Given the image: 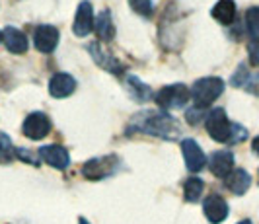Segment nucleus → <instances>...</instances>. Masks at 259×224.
Wrapping results in <instances>:
<instances>
[{"label": "nucleus", "mask_w": 259, "mask_h": 224, "mask_svg": "<svg viewBox=\"0 0 259 224\" xmlns=\"http://www.w3.org/2000/svg\"><path fill=\"white\" fill-rule=\"evenodd\" d=\"M127 132H141L148 137H156L162 141H178L182 139V125L176 117L164 109H144L133 115L127 125Z\"/></svg>", "instance_id": "obj_1"}, {"label": "nucleus", "mask_w": 259, "mask_h": 224, "mask_svg": "<svg viewBox=\"0 0 259 224\" xmlns=\"http://www.w3.org/2000/svg\"><path fill=\"white\" fill-rule=\"evenodd\" d=\"M205 127H207L208 137L222 145H238L247 139L246 127L232 123L222 107H214L208 111L205 117Z\"/></svg>", "instance_id": "obj_2"}, {"label": "nucleus", "mask_w": 259, "mask_h": 224, "mask_svg": "<svg viewBox=\"0 0 259 224\" xmlns=\"http://www.w3.org/2000/svg\"><path fill=\"white\" fill-rule=\"evenodd\" d=\"M224 92V82L219 76H205V78L195 80L191 86V100L195 102V107L205 109L212 102H217Z\"/></svg>", "instance_id": "obj_3"}, {"label": "nucleus", "mask_w": 259, "mask_h": 224, "mask_svg": "<svg viewBox=\"0 0 259 224\" xmlns=\"http://www.w3.org/2000/svg\"><path fill=\"white\" fill-rule=\"evenodd\" d=\"M121 166V160L117 154H107V156H98V158L88 160L82 166V175L90 182H102L113 175Z\"/></svg>", "instance_id": "obj_4"}, {"label": "nucleus", "mask_w": 259, "mask_h": 224, "mask_svg": "<svg viewBox=\"0 0 259 224\" xmlns=\"http://www.w3.org/2000/svg\"><path fill=\"white\" fill-rule=\"evenodd\" d=\"M189 98H191V90H189L185 84H169V86L160 88V90L154 94L156 104L162 107L164 111H169V109H183L185 104L189 102Z\"/></svg>", "instance_id": "obj_5"}, {"label": "nucleus", "mask_w": 259, "mask_h": 224, "mask_svg": "<svg viewBox=\"0 0 259 224\" xmlns=\"http://www.w3.org/2000/svg\"><path fill=\"white\" fill-rule=\"evenodd\" d=\"M53 129V123L47 113L43 111H33L29 113L26 119H24V125H22V131L26 135L27 139L31 141H41L45 139Z\"/></svg>", "instance_id": "obj_6"}, {"label": "nucleus", "mask_w": 259, "mask_h": 224, "mask_svg": "<svg viewBox=\"0 0 259 224\" xmlns=\"http://www.w3.org/2000/svg\"><path fill=\"white\" fill-rule=\"evenodd\" d=\"M182 156L185 162V168L191 173H197L207 166V156L195 139H183L182 141Z\"/></svg>", "instance_id": "obj_7"}, {"label": "nucleus", "mask_w": 259, "mask_h": 224, "mask_svg": "<svg viewBox=\"0 0 259 224\" xmlns=\"http://www.w3.org/2000/svg\"><path fill=\"white\" fill-rule=\"evenodd\" d=\"M228 203L226 199L212 193V195H207L203 199V214L207 216V220L210 224H221L228 218Z\"/></svg>", "instance_id": "obj_8"}, {"label": "nucleus", "mask_w": 259, "mask_h": 224, "mask_svg": "<svg viewBox=\"0 0 259 224\" xmlns=\"http://www.w3.org/2000/svg\"><path fill=\"white\" fill-rule=\"evenodd\" d=\"M39 160L45 162L47 166H51L55 170H66L70 164V154L65 146L61 145H47L41 146L37 150Z\"/></svg>", "instance_id": "obj_9"}, {"label": "nucleus", "mask_w": 259, "mask_h": 224, "mask_svg": "<svg viewBox=\"0 0 259 224\" xmlns=\"http://www.w3.org/2000/svg\"><path fill=\"white\" fill-rule=\"evenodd\" d=\"M94 22H96V18H94V8H92V4L88 0L80 2L76 8V16H74V26H72L74 35L86 37L92 31V27H94Z\"/></svg>", "instance_id": "obj_10"}, {"label": "nucleus", "mask_w": 259, "mask_h": 224, "mask_svg": "<svg viewBox=\"0 0 259 224\" xmlns=\"http://www.w3.org/2000/svg\"><path fill=\"white\" fill-rule=\"evenodd\" d=\"M234 162H236V160H234L232 150H217V152H212L210 158L207 160V166L212 175L224 180V177L234 170Z\"/></svg>", "instance_id": "obj_11"}, {"label": "nucleus", "mask_w": 259, "mask_h": 224, "mask_svg": "<svg viewBox=\"0 0 259 224\" xmlns=\"http://www.w3.org/2000/svg\"><path fill=\"white\" fill-rule=\"evenodd\" d=\"M33 43L41 53H53L59 43V29L55 26H47V24L39 26L33 33Z\"/></svg>", "instance_id": "obj_12"}, {"label": "nucleus", "mask_w": 259, "mask_h": 224, "mask_svg": "<svg viewBox=\"0 0 259 224\" xmlns=\"http://www.w3.org/2000/svg\"><path fill=\"white\" fill-rule=\"evenodd\" d=\"M88 51L92 53V59H94L98 65L102 66L104 70H107V72H113V74H121V70H123L121 63H119V61H117L111 53H107V51H105L100 43H90V45H88Z\"/></svg>", "instance_id": "obj_13"}, {"label": "nucleus", "mask_w": 259, "mask_h": 224, "mask_svg": "<svg viewBox=\"0 0 259 224\" xmlns=\"http://www.w3.org/2000/svg\"><path fill=\"white\" fill-rule=\"evenodd\" d=\"M76 90V80L72 78L66 72H57L51 80H49V94L53 98H68L70 94Z\"/></svg>", "instance_id": "obj_14"}, {"label": "nucleus", "mask_w": 259, "mask_h": 224, "mask_svg": "<svg viewBox=\"0 0 259 224\" xmlns=\"http://www.w3.org/2000/svg\"><path fill=\"white\" fill-rule=\"evenodd\" d=\"M2 43L14 55H22L27 51V37L18 27H12V26L4 27L2 29Z\"/></svg>", "instance_id": "obj_15"}, {"label": "nucleus", "mask_w": 259, "mask_h": 224, "mask_svg": "<svg viewBox=\"0 0 259 224\" xmlns=\"http://www.w3.org/2000/svg\"><path fill=\"white\" fill-rule=\"evenodd\" d=\"M224 185L228 191H232L234 195H244L249 185H251V175L242 168H234L226 177H224Z\"/></svg>", "instance_id": "obj_16"}, {"label": "nucleus", "mask_w": 259, "mask_h": 224, "mask_svg": "<svg viewBox=\"0 0 259 224\" xmlns=\"http://www.w3.org/2000/svg\"><path fill=\"white\" fill-rule=\"evenodd\" d=\"M232 84L236 88H244L249 94H259V72L246 70V65H240L232 76Z\"/></svg>", "instance_id": "obj_17"}, {"label": "nucleus", "mask_w": 259, "mask_h": 224, "mask_svg": "<svg viewBox=\"0 0 259 224\" xmlns=\"http://www.w3.org/2000/svg\"><path fill=\"white\" fill-rule=\"evenodd\" d=\"M212 18L222 24V26H230L236 20V2L234 0H219L214 6H212Z\"/></svg>", "instance_id": "obj_18"}, {"label": "nucleus", "mask_w": 259, "mask_h": 224, "mask_svg": "<svg viewBox=\"0 0 259 224\" xmlns=\"http://www.w3.org/2000/svg\"><path fill=\"white\" fill-rule=\"evenodd\" d=\"M94 29H96L98 37L102 41H111L115 37V24H113V18H111L109 10H104V12L96 18Z\"/></svg>", "instance_id": "obj_19"}, {"label": "nucleus", "mask_w": 259, "mask_h": 224, "mask_svg": "<svg viewBox=\"0 0 259 224\" xmlns=\"http://www.w3.org/2000/svg\"><path fill=\"white\" fill-rule=\"evenodd\" d=\"M203 191H205V182L201 177L191 175V177L185 180V184H183V199L187 203H199Z\"/></svg>", "instance_id": "obj_20"}, {"label": "nucleus", "mask_w": 259, "mask_h": 224, "mask_svg": "<svg viewBox=\"0 0 259 224\" xmlns=\"http://www.w3.org/2000/svg\"><path fill=\"white\" fill-rule=\"evenodd\" d=\"M127 92L137 100V102H148L150 98H154V92L137 76H127Z\"/></svg>", "instance_id": "obj_21"}, {"label": "nucleus", "mask_w": 259, "mask_h": 224, "mask_svg": "<svg viewBox=\"0 0 259 224\" xmlns=\"http://www.w3.org/2000/svg\"><path fill=\"white\" fill-rule=\"evenodd\" d=\"M246 27L249 37L253 41H259V8L257 6H251L247 8L246 12Z\"/></svg>", "instance_id": "obj_22"}, {"label": "nucleus", "mask_w": 259, "mask_h": 224, "mask_svg": "<svg viewBox=\"0 0 259 224\" xmlns=\"http://www.w3.org/2000/svg\"><path fill=\"white\" fill-rule=\"evenodd\" d=\"M14 158V145L8 135L0 132V162H10Z\"/></svg>", "instance_id": "obj_23"}, {"label": "nucleus", "mask_w": 259, "mask_h": 224, "mask_svg": "<svg viewBox=\"0 0 259 224\" xmlns=\"http://www.w3.org/2000/svg\"><path fill=\"white\" fill-rule=\"evenodd\" d=\"M129 4L139 16H150L152 14V0H129Z\"/></svg>", "instance_id": "obj_24"}, {"label": "nucleus", "mask_w": 259, "mask_h": 224, "mask_svg": "<svg viewBox=\"0 0 259 224\" xmlns=\"http://www.w3.org/2000/svg\"><path fill=\"white\" fill-rule=\"evenodd\" d=\"M14 156H18L20 160H24L27 164H33V166H39V154L37 156H33L31 152H27L26 148H14Z\"/></svg>", "instance_id": "obj_25"}, {"label": "nucleus", "mask_w": 259, "mask_h": 224, "mask_svg": "<svg viewBox=\"0 0 259 224\" xmlns=\"http://www.w3.org/2000/svg\"><path fill=\"white\" fill-rule=\"evenodd\" d=\"M203 117H207V115H203V111H201L199 107H195V109H187V111H185V121H187V123H191V125H197Z\"/></svg>", "instance_id": "obj_26"}, {"label": "nucleus", "mask_w": 259, "mask_h": 224, "mask_svg": "<svg viewBox=\"0 0 259 224\" xmlns=\"http://www.w3.org/2000/svg\"><path fill=\"white\" fill-rule=\"evenodd\" d=\"M251 148H253V152H255V154L259 156V137H255V139H253V143H251Z\"/></svg>", "instance_id": "obj_27"}, {"label": "nucleus", "mask_w": 259, "mask_h": 224, "mask_svg": "<svg viewBox=\"0 0 259 224\" xmlns=\"http://www.w3.org/2000/svg\"><path fill=\"white\" fill-rule=\"evenodd\" d=\"M78 224H90V222H88L84 216H80V218H78Z\"/></svg>", "instance_id": "obj_28"}, {"label": "nucleus", "mask_w": 259, "mask_h": 224, "mask_svg": "<svg viewBox=\"0 0 259 224\" xmlns=\"http://www.w3.org/2000/svg\"><path fill=\"white\" fill-rule=\"evenodd\" d=\"M238 224H253V222H251V220H247V218H244V220H240Z\"/></svg>", "instance_id": "obj_29"}, {"label": "nucleus", "mask_w": 259, "mask_h": 224, "mask_svg": "<svg viewBox=\"0 0 259 224\" xmlns=\"http://www.w3.org/2000/svg\"><path fill=\"white\" fill-rule=\"evenodd\" d=\"M0 41H2V31H0Z\"/></svg>", "instance_id": "obj_30"}, {"label": "nucleus", "mask_w": 259, "mask_h": 224, "mask_svg": "<svg viewBox=\"0 0 259 224\" xmlns=\"http://www.w3.org/2000/svg\"><path fill=\"white\" fill-rule=\"evenodd\" d=\"M257 53H259V45H257Z\"/></svg>", "instance_id": "obj_31"}]
</instances>
